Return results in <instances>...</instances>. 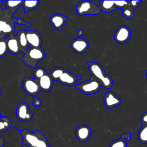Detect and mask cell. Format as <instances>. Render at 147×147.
I'll use <instances>...</instances> for the list:
<instances>
[{"label":"cell","instance_id":"obj_1","mask_svg":"<svg viewBox=\"0 0 147 147\" xmlns=\"http://www.w3.org/2000/svg\"><path fill=\"white\" fill-rule=\"evenodd\" d=\"M22 138L21 146L28 147H49V142L44 134L38 129L34 132L28 130L27 129L18 130Z\"/></svg>","mask_w":147,"mask_h":147},{"label":"cell","instance_id":"obj_2","mask_svg":"<svg viewBox=\"0 0 147 147\" xmlns=\"http://www.w3.org/2000/svg\"><path fill=\"white\" fill-rule=\"evenodd\" d=\"M88 71L91 76L98 79L104 88L110 90L113 86V79L111 76L107 75L102 65L96 62L87 61Z\"/></svg>","mask_w":147,"mask_h":147},{"label":"cell","instance_id":"obj_3","mask_svg":"<svg viewBox=\"0 0 147 147\" xmlns=\"http://www.w3.org/2000/svg\"><path fill=\"white\" fill-rule=\"evenodd\" d=\"M45 57V52L41 47L34 48L29 47L24 52L21 61L26 66L34 69L37 66V64L39 61L43 60Z\"/></svg>","mask_w":147,"mask_h":147},{"label":"cell","instance_id":"obj_4","mask_svg":"<svg viewBox=\"0 0 147 147\" xmlns=\"http://www.w3.org/2000/svg\"><path fill=\"white\" fill-rule=\"evenodd\" d=\"M76 12L78 16L98 15L101 10L99 6L88 0H83L78 2L76 6Z\"/></svg>","mask_w":147,"mask_h":147},{"label":"cell","instance_id":"obj_5","mask_svg":"<svg viewBox=\"0 0 147 147\" xmlns=\"http://www.w3.org/2000/svg\"><path fill=\"white\" fill-rule=\"evenodd\" d=\"M101 86V83L92 76L88 80L75 85V87L77 89L86 95H92L97 93L100 90Z\"/></svg>","mask_w":147,"mask_h":147},{"label":"cell","instance_id":"obj_6","mask_svg":"<svg viewBox=\"0 0 147 147\" xmlns=\"http://www.w3.org/2000/svg\"><path fill=\"white\" fill-rule=\"evenodd\" d=\"M22 88L29 95L36 96L40 91L38 80L30 77H25L23 80Z\"/></svg>","mask_w":147,"mask_h":147},{"label":"cell","instance_id":"obj_7","mask_svg":"<svg viewBox=\"0 0 147 147\" xmlns=\"http://www.w3.org/2000/svg\"><path fill=\"white\" fill-rule=\"evenodd\" d=\"M17 118L22 122H29L33 118V114L30 110L28 103L24 102L19 103L16 107Z\"/></svg>","mask_w":147,"mask_h":147},{"label":"cell","instance_id":"obj_8","mask_svg":"<svg viewBox=\"0 0 147 147\" xmlns=\"http://www.w3.org/2000/svg\"><path fill=\"white\" fill-rule=\"evenodd\" d=\"M131 36V30L127 26L122 25L119 26L115 30L114 40L118 44H125L129 41Z\"/></svg>","mask_w":147,"mask_h":147},{"label":"cell","instance_id":"obj_9","mask_svg":"<svg viewBox=\"0 0 147 147\" xmlns=\"http://www.w3.org/2000/svg\"><path fill=\"white\" fill-rule=\"evenodd\" d=\"M70 47L75 53L82 54L88 49L89 43L86 39L82 37H78L71 41Z\"/></svg>","mask_w":147,"mask_h":147},{"label":"cell","instance_id":"obj_10","mask_svg":"<svg viewBox=\"0 0 147 147\" xmlns=\"http://www.w3.org/2000/svg\"><path fill=\"white\" fill-rule=\"evenodd\" d=\"M68 17L60 13H55L49 17V22L52 26L56 30L61 31L65 25Z\"/></svg>","mask_w":147,"mask_h":147},{"label":"cell","instance_id":"obj_11","mask_svg":"<svg viewBox=\"0 0 147 147\" xmlns=\"http://www.w3.org/2000/svg\"><path fill=\"white\" fill-rule=\"evenodd\" d=\"M25 35L28 44L30 47L40 48L42 44V37L40 34L34 30L25 31Z\"/></svg>","mask_w":147,"mask_h":147},{"label":"cell","instance_id":"obj_12","mask_svg":"<svg viewBox=\"0 0 147 147\" xmlns=\"http://www.w3.org/2000/svg\"><path fill=\"white\" fill-rule=\"evenodd\" d=\"M103 102L108 109H113L118 106L121 103V99L114 91H109L104 94Z\"/></svg>","mask_w":147,"mask_h":147},{"label":"cell","instance_id":"obj_13","mask_svg":"<svg viewBox=\"0 0 147 147\" xmlns=\"http://www.w3.org/2000/svg\"><path fill=\"white\" fill-rule=\"evenodd\" d=\"M81 78L80 76H76L69 71L65 69L57 80L60 84L66 86L71 87L76 85L78 80Z\"/></svg>","mask_w":147,"mask_h":147},{"label":"cell","instance_id":"obj_14","mask_svg":"<svg viewBox=\"0 0 147 147\" xmlns=\"http://www.w3.org/2000/svg\"><path fill=\"white\" fill-rule=\"evenodd\" d=\"M91 128L90 126L86 125H82L76 127L75 134L79 141L84 142L88 140L91 137Z\"/></svg>","mask_w":147,"mask_h":147},{"label":"cell","instance_id":"obj_15","mask_svg":"<svg viewBox=\"0 0 147 147\" xmlns=\"http://www.w3.org/2000/svg\"><path fill=\"white\" fill-rule=\"evenodd\" d=\"M5 38L6 39L8 52L13 55H17L21 52L16 36L11 34L6 36Z\"/></svg>","mask_w":147,"mask_h":147},{"label":"cell","instance_id":"obj_16","mask_svg":"<svg viewBox=\"0 0 147 147\" xmlns=\"http://www.w3.org/2000/svg\"><path fill=\"white\" fill-rule=\"evenodd\" d=\"M40 90L44 92H48L53 87V80L47 72L42 77L38 80Z\"/></svg>","mask_w":147,"mask_h":147},{"label":"cell","instance_id":"obj_17","mask_svg":"<svg viewBox=\"0 0 147 147\" xmlns=\"http://www.w3.org/2000/svg\"><path fill=\"white\" fill-rule=\"evenodd\" d=\"M25 31L24 29L20 30L18 31L17 34H16V38L17 39L19 48L20 49L21 52H24L26 49L30 47L28 44V42L27 41L26 35H25Z\"/></svg>","mask_w":147,"mask_h":147},{"label":"cell","instance_id":"obj_18","mask_svg":"<svg viewBox=\"0 0 147 147\" xmlns=\"http://www.w3.org/2000/svg\"><path fill=\"white\" fill-rule=\"evenodd\" d=\"M99 6L101 10V11H103L105 13H110L117 8V5L115 3V1L102 0L100 2Z\"/></svg>","mask_w":147,"mask_h":147},{"label":"cell","instance_id":"obj_19","mask_svg":"<svg viewBox=\"0 0 147 147\" xmlns=\"http://www.w3.org/2000/svg\"><path fill=\"white\" fill-rule=\"evenodd\" d=\"M40 1H22V6L24 9V13H26L27 11L33 10L37 8L40 4Z\"/></svg>","mask_w":147,"mask_h":147},{"label":"cell","instance_id":"obj_20","mask_svg":"<svg viewBox=\"0 0 147 147\" xmlns=\"http://www.w3.org/2000/svg\"><path fill=\"white\" fill-rule=\"evenodd\" d=\"M12 126V122L9 117H0V132H3L10 128Z\"/></svg>","mask_w":147,"mask_h":147},{"label":"cell","instance_id":"obj_21","mask_svg":"<svg viewBox=\"0 0 147 147\" xmlns=\"http://www.w3.org/2000/svg\"><path fill=\"white\" fill-rule=\"evenodd\" d=\"M137 137L140 142L147 144V125H142L138 132Z\"/></svg>","mask_w":147,"mask_h":147},{"label":"cell","instance_id":"obj_22","mask_svg":"<svg viewBox=\"0 0 147 147\" xmlns=\"http://www.w3.org/2000/svg\"><path fill=\"white\" fill-rule=\"evenodd\" d=\"M23 1H5V4L7 9L13 10L14 13L20 6H22Z\"/></svg>","mask_w":147,"mask_h":147},{"label":"cell","instance_id":"obj_23","mask_svg":"<svg viewBox=\"0 0 147 147\" xmlns=\"http://www.w3.org/2000/svg\"><path fill=\"white\" fill-rule=\"evenodd\" d=\"M65 69L61 67H57L53 68L49 73V75L52 78L53 81H57L58 78L60 76L62 73L64 72Z\"/></svg>","mask_w":147,"mask_h":147},{"label":"cell","instance_id":"obj_24","mask_svg":"<svg viewBox=\"0 0 147 147\" xmlns=\"http://www.w3.org/2000/svg\"><path fill=\"white\" fill-rule=\"evenodd\" d=\"M122 14L125 19L130 20L134 17L135 13L134 9H131L127 5L126 7L122 9Z\"/></svg>","mask_w":147,"mask_h":147},{"label":"cell","instance_id":"obj_25","mask_svg":"<svg viewBox=\"0 0 147 147\" xmlns=\"http://www.w3.org/2000/svg\"><path fill=\"white\" fill-rule=\"evenodd\" d=\"M47 72L46 70L41 67H36L33 71V76L34 79L36 80H38L41 77H42Z\"/></svg>","mask_w":147,"mask_h":147},{"label":"cell","instance_id":"obj_26","mask_svg":"<svg viewBox=\"0 0 147 147\" xmlns=\"http://www.w3.org/2000/svg\"><path fill=\"white\" fill-rule=\"evenodd\" d=\"M127 142L123 138H121L112 141L109 147H127Z\"/></svg>","mask_w":147,"mask_h":147},{"label":"cell","instance_id":"obj_27","mask_svg":"<svg viewBox=\"0 0 147 147\" xmlns=\"http://www.w3.org/2000/svg\"><path fill=\"white\" fill-rule=\"evenodd\" d=\"M8 52L6 39L0 41V57H3Z\"/></svg>","mask_w":147,"mask_h":147},{"label":"cell","instance_id":"obj_28","mask_svg":"<svg viewBox=\"0 0 147 147\" xmlns=\"http://www.w3.org/2000/svg\"><path fill=\"white\" fill-rule=\"evenodd\" d=\"M141 1H127V5L133 9L137 8L141 3Z\"/></svg>","mask_w":147,"mask_h":147},{"label":"cell","instance_id":"obj_29","mask_svg":"<svg viewBox=\"0 0 147 147\" xmlns=\"http://www.w3.org/2000/svg\"><path fill=\"white\" fill-rule=\"evenodd\" d=\"M41 100L38 99V98H37L36 96L33 97V106L36 107H38L41 105Z\"/></svg>","mask_w":147,"mask_h":147},{"label":"cell","instance_id":"obj_30","mask_svg":"<svg viewBox=\"0 0 147 147\" xmlns=\"http://www.w3.org/2000/svg\"><path fill=\"white\" fill-rule=\"evenodd\" d=\"M2 32H3V33H9V32H14V30H13V29H12V28L11 27V26L9 24L6 23Z\"/></svg>","mask_w":147,"mask_h":147},{"label":"cell","instance_id":"obj_31","mask_svg":"<svg viewBox=\"0 0 147 147\" xmlns=\"http://www.w3.org/2000/svg\"><path fill=\"white\" fill-rule=\"evenodd\" d=\"M121 138L123 140L130 141L131 140V133L130 132L129 133H124L121 134Z\"/></svg>","mask_w":147,"mask_h":147},{"label":"cell","instance_id":"obj_32","mask_svg":"<svg viewBox=\"0 0 147 147\" xmlns=\"http://www.w3.org/2000/svg\"><path fill=\"white\" fill-rule=\"evenodd\" d=\"M141 122L142 125H147V111L141 115Z\"/></svg>","mask_w":147,"mask_h":147},{"label":"cell","instance_id":"obj_33","mask_svg":"<svg viewBox=\"0 0 147 147\" xmlns=\"http://www.w3.org/2000/svg\"><path fill=\"white\" fill-rule=\"evenodd\" d=\"M83 34H84V31L82 29H79L76 33V35L79 37H81L83 35Z\"/></svg>","mask_w":147,"mask_h":147},{"label":"cell","instance_id":"obj_34","mask_svg":"<svg viewBox=\"0 0 147 147\" xmlns=\"http://www.w3.org/2000/svg\"><path fill=\"white\" fill-rule=\"evenodd\" d=\"M1 8L2 10H7L6 6V4H5V1H2V3L1 5Z\"/></svg>","mask_w":147,"mask_h":147},{"label":"cell","instance_id":"obj_35","mask_svg":"<svg viewBox=\"0 0 147 147\" xmlns=\"http://www.w3.org/2000/svg\"><path fill=\"white\" fill-rule=\"evenodd\" d=\"M4 146V138L0 137V147H3Z\"/></svg>","mask_w":147,"mask_h":147},{"label":"cell","instance_id":"obj_36","mask_svg":"<svg viewBox=\"0 0 147 147\" xmlns=\"http://www.w3.org/2000/svg\"><path fill=\"white\" fill-rule=\"evenodd\" d=\"M2 90L0 89V96L2 95Z\"/></svg>","mask_w":147,"mask_h":147},{"label":"cell","instance_id":"obj_37","mask_svg":"<svg viewBox=\"0 0 147 147\" xmlns=\"http://www.w3.org/2000/svg\"><path fill=\"white\" fill-rule=\"evenodd\" d=\"M2 3V1H0V5H1Z\"/></svg>","mask_w":147,"mask_h":147},{"label":"cell","instance_id":"obj_38","mask_svg":"<svg viewBox=\"0 0 147 147\" xmlns=\"http://www.w3.org/2000/svg\"><path fill=\"white\" fill-rule=\"evenodd\" d=\"M146 78H147V69L146 71Z\"/></svg>","mask_w":147,"mask_h":147},{"label":"cell","instance_id":"obj_39","mask_svg":"<svg viewBox=\"0 0 147 147\" xmlns=\"http://www.w3.org/2000/svg\"><path fill=\"white\" fill-rule=\"evenodd\" d=\"M1 33V30H0V33Z\"/></svg>","mask_w":147,"mask_h":147}]
</instances>
